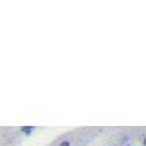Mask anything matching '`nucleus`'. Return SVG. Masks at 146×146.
<instances>
[{"label":"nucleus","mask_w":146,"mask_h":146,"mask_svg":"<svg viewBox=\"0 0 146 146\" xmlns=\"http://www.w3.org/2000/svg\"><path fill=\"white\" fill-rule=\"evenodd\" d=\"M20 130H22L24 134H27V135H28V134H31L32 131L35 130V127H34V126H23Z\"/></svg>","instance_id":"obj_1"},{"label":"nucleus","mask_w":146,"mask_h":146,"mask_svg":"<svg viewBox=\"0 0 146 146\" xmlns=\"http://www.w3.org/2000/svg\"><path fill=\"white\" fill-rule=\"evenodd\" d=\"M70 145V142L68 141H64V142H62V143H60V146H68Z\"/></svg>","instance_id":"obj_2"}]
</instances>
